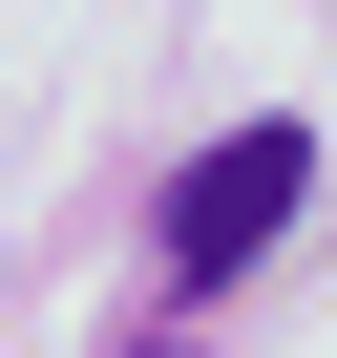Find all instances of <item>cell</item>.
Wrapping results in <instances>:
<instances>
[{
  "instance_id": "obj_1",
  "label": "cell",
  "mask_w": 337,
  "mask_h": 358,
  "mask_svg": "<svg viewBox=\"0 0 337 358\" xmlns=\"http://www.w3.org/2000/svg\"><path fill=\"white\" fill-rule=\"evenodd\" d=\"M295 190H316V127H232V148H190V169H168V274H253L274 232H295Z\"/></svg>"
},
{
  "instance_id": "obj_2",
  "label": "cell",
  "mask_w": 337,
  "mask_h": 358,
  "mask_svg": "<svg viewBox=\"0 0 337 358\" xmlns=\"http://www.w3.org/2000/svg\"><path fill=\"white\" fill-rule=\"evenodd\" d=\"M148 358H168V337H148Z\"/></svg>"
}]
</instances>
